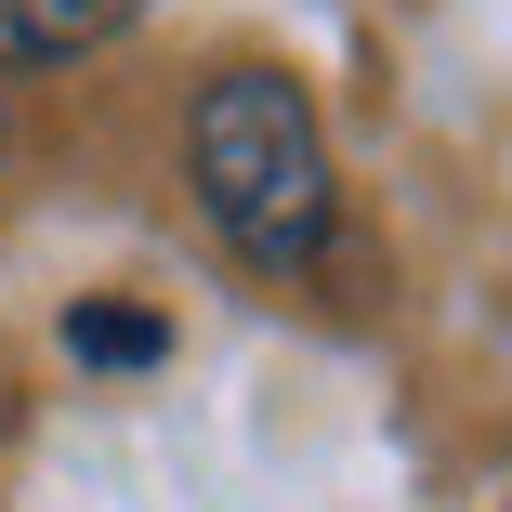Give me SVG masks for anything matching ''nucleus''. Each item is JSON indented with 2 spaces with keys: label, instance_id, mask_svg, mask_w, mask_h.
Instances as JSON below:
<instances>
[{
  "label": "nucleus",
  "instance_id": "f257e3e1",
  "mask_svg": "<svg viewBox=\"0 0 512 512\" xmlns=\"http://www.w3.org/2000/svg\"><path fill=\"white\" fill-rule=\"evenodd\" d=\"M184 158H197V197H211V224L237 237V263L263 276H302L342 224V184H329V132L302 106V79L276 66H224L197 92L184 119Z\"/></svg>",
  "mask_w": 512,
  "mask_h": 512
},
{
  "label": "nucleus",
  "instance_id": "f03ea898",
  "mask_svg": "<svg viewBox=\"0 0 512 512\" xmlns=\"http://www.w3.org/2000/svg\"><path fill=\"white\" fill-rule=\"evenodd\" d=\"M119 14H132V0H0V79H14V66H53L79 40H106Z\"/></svg>",
  "mask_w": 512,
  "mask_h": 512
},
{
  "label": "nucleus",
  "instance_id": "7ed1b4c3",
  "mask_svg": "<svg viewBox=\"0 0 512 512\" xmlns=\"http://www.w3.org/2000/svg\"><path fill=\"white\" fill-rule=\"evenodd\" d=\"M66 355H79V368H158L171 329L145 316V302H79V316H66Z\"/></svg>",
  "mask_w": 512,
  "mask_h": 512
}]
</instances>
